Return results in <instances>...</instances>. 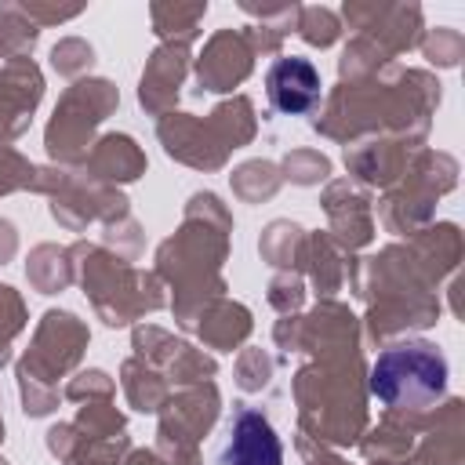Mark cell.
<instances>
[{"label": "cell", "mask_w": 465, "mask_h": 465, "mask_svg": "<svg viewBox=\"0 0 465 465\" xmlns=\"http://www.w3.org/2000/svg\"><path fill=\"white\" fill-rule=\"evenodd\" d=\"M229 465H283V447L258 411H240L225 447Z\"/></svg>", "instance_id": "obj_3"}, {"label": "cell", "mask_w": 465, "mask_h": 465, "mask_svg": "<svg viewBox=\"0 0 465 465\" xmlns=\"http://www.w3.org/2000/svg\"><path fill=\"white\" fill-rule=\"evenodd\" d=\"M371 392L400 411H429L447 392V360L432 341H396L374 360Z\"/></svg>", "instance_id": "obj_1"}, {"label": "cell", "mask_w": 465, "mask_h": 465, "mask_svg": "<svg viewBox=\"0 0 465 465\" xmlns=\"http://www.w3.org/2000/svg\"><path fill=\"white\" fill-rule=\"evenodd\" d=\"M265 87H269V102L291 116H302L320 102V73L312 69V62L294 58V54L272 62Z\"/></svg>", "instance_id": "obj_2"}]
</instances>
